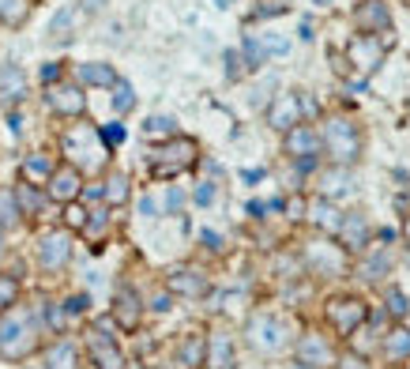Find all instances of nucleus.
Listing matches in <instances>:
<instances>
[{
    "mask_svg": "<svg viewBox=\"0 0 410 369\" xmlns=\"http://www.w3.org/2000/svg\"><path fill=\"white\" fill-rule=\"evenodd\" d=\"M196 159H200L196 140H189V136H170V140L151 155V173L155 178H177V173L192 170Z\"/></svg>",
    "mask_w": 410,
    "mask_h": 369,
    "instance_id": "nucleus-1",
    "label": "nucleus"
},
{
    "mask_svg": "<svg viewBox=\"0 0 410 369\" xmlns=\"http://www.w3.org/2000/svg\"><path fill=\"white\" fill-rule=\"evenodd\" d=\"M34 343H38V336H34V324L26 313H15L0 324V358L4 362H23L34 350Z\"/></svg>",
    "mask_w": 410,
    "mask_h": 369,
    "instance_id": "nucleus-2",
    "label": "nucleus"
},
{
    "mask_svg": "<svg viewBox=\"0 0 410 369\" xmlns=\"http://www.w3.org/2000/svg\"><path fill=\"white\" fill-rule=\"evenodd\" d=\"M328 320H331V328L339 331V336H350V331H358L361 324H365V317H369V309H365V301L361 298H354V294H347V298H331L328 301Z\"/></svg>",
    "mask_w": 410,
    "mask_h": 369,
    "instance_id": "nucleus-3",
    "label": "nucleus"
},
{
    "mask_svg": "<svg viewBox=\"0 0 410 369\" xmlns=\"http://www.w3.org/2000/svg\"><path fill=\"white\" fill-rule=\"evenodd\" d=\"M320 143H328V151H331V159L339 162V166H347L358 159V151H361V140H358V132H354V125L347 121H328V132H324V140Z\"/></svg>",
    "mask_w": 410,
    "mask_h": 369,
    "instance_id": "nucleus-4",
    "label": "nucleus"
},
{
    "mask_svg": "<svg viewBox=\"0 0 410 369\" xmlns=\"http://www.w3.org/2000/svg\"><path fill=\"white\" fill-rule=\"evenodd\" d=\"M45 102L61 117H83L87 113V95H83L76 83H53V87L45 91Z\"/></svg>",
    "mask_w": 410,
    "mask_h": 369,
    "instance_id": "nucleus-5",
    "label": "nucleus"
},
{
    "mask_svg": "<svg viewBox=\"0 0 410 369\" xmlns=\"http://www.w3.org/2000/svg\"><path fill=\"white\" fill-rule=\"evenodd\" d=\"M64 147H68V155L72 159H79L83 166H102V147H98V132L95 128H72L68 136H64Z\"/></svg>",
    "mask_w": 410,
    "mask_h": 369,
    "instance_id": "nucleus-6",
    "label": "nucleus"
},
{
    "mask_svg": "<svg viewBox=\"0 0 410 369\" xmlns=\"http://www.w3.org/2000/svg\"><path fill=\"white\" fill-rule=\"evenodd\" d=\"M87 347H90V358H95L98 369H125V354H120V347L113 343V336H106L102 328L87 331Z\"/></svg>",
    "mask_w": 410,
    "mask_h": 369,
    "instance_id": "nucleus-7",
    "label": "nucleus"
},
{
    "mask_svg": "<svg viewBox=\"0 0 410 369\" xmlns=\"http://www.w3.org/2000/svg\"><path fill=\"white\" fill-rule=\"evenodd\" d=\"M45 192H49V200H57V204H72V200H79V192H83L79 170H76V166H61V170H53Z\"/></svg>",
    "mask_w": 410,
    "mask_h": 369,
    "instance_id": "nucleus-8",
    "label": "nucleus"
},
{
    "mask_svg": "<svg viewBox=\"0 0 410 369\" xmlns=\"http://www.w3.org/2000/svg\"><path fill=\"white\" fill-rule=\"evenodd\" d=\"M68 256H72V237L64 234V230H53V234H45L38 242V260H42L45 272L64 267V264H68Z\"/></svg>",
    "mask_w": 410,
    "mask_h": 369,
    "instance_id": "nucleus-9",
    "label": "nucleus"
},
{
    "mask_svg": "<svg viewBox=\"0 0 410 369\" xmlns=\"http://www.w3.org/2000/svg\"><path fill=\"white\" fill-rule=\"evenodd\" d=\"M347 61L358 72H372L380 61H384V45H380L377 38H369V34H358V38L347 45Z\"/></svg>",
    "mask_w": 410,
    "mask_h": 369,
    "instance_id": "nucleus-10",
    "label": "nucleus"
},
{
    "mask_svg": "<svg viewBox=\"0 0 410 369\" xmlns=\"http://www.w3.org/2000/svg\"><path fill=\"white\" fill-rule=\"evenodd\" d=\"M267 125L278 128V132H290L294 125H301V98L297 95H278L271 106H267Z\"/></svg>",
    "mask_w": 410,
    "mask_h": 369,
    "instance_id": "nucleus-11",
    "label": "nucleus"
},
{
    "mask_svg": "<svg viewBox=\"0 0 410 369\" xmlns=\"http://www.w3.org/2000/svg\"><path fill=\"white\" fill-rule=\"evenodd\" d=\"M354 23L365 34H377V31H388L391 26V12H388L384 0H361V4L354 8Z\"/></svg>",
    "mask_w": 410,
    "mask_h": 369,
    "instance_id": "nucleus-12",
    "label": "nucleus"
},
{
    "mask_svg": "<svg viewBox=\"0 0 410 369\" xmlns=\"http://www.w3.org/2000/svg\"><path fill=\"white\" fill-rule=\"evenodd\" d=\"M166 290L181 294V298H203L207 294V275L192 272V267H177V272H170V279H166Z\"/></svg>",
    "mask_w": 410,
    "mask_h": 369,
    "instance_id": "nucleus-13",
    "label": "nucleus"
},
{
    "mask_svg": "<svg viewBox=\"0 0 410 369\" xmlns=\"http://www.w3.org/2000/svg\"><path fill=\"white\" fill-rule=\"evenodd\" d=\"M249 336H253V343L260 350H278L286 343V328H283V320H275V317H256L253 324H249Z\"/></svg>",
    "mask_w": 410,
    "mask_h": 369,
    "instance_id": "nucleus-14",
    "label": "nucleus"
},
{
    "mask_svg": "<svg viewBox=\"0 0 410 369\" xmlns=\"http://www.w3.org/2000/svg\"><path fill=\"white\" fill-rule=\"evenodd\" d=\"M316 151H320V136H316V128L309 125H294L290 132H286V155H294V159H316Z\"/></svg>",
    "mask_w": 410,
    "mask_h": 369,
    "instance_id": "nucleus-15",
    "label": "nucleus"
},
{
    "mask_svg": "<svg viewBox=\"0 0 410 369\" xmlns=\"http://www.w3.org/2000/svg\"><path fill=\"white\" fill-rule=\"evenodd\" d=\"M139 317H143V306H139V294L136 290H117V298H113V320L125 331H136L139 328Z\"/></svg>",
    "mask_w": 410,
    "mask_h": 369,
    "instance_id": "nucleus-16",
    "label": "nucleus"
},
{
    "mask_svg": "<svg viewBox=\"0 0 410 369\" xmlns=\"http://www.w3.org/2000/svg\"><path fill=\"white\" fill-rule=\"evenodd\" d=\"M297 362L309 366V369L331 366V362H335V350L328 347V339H320V336H305L301 343H297Z\"/></svg>",
    "mask_w": 410,
    "mask_h": 369,
    "instance_id": "nucleus-17",
    "label": "nucleus"
},
{
    "mask_svg": "<svg viewBox=\"0 0 410 369\" xmlns=\"http://www.w3.org/2000/svg\"><path fill=\"white\" fill-rule=\"evenodd\" d=\"M203 366H207V369H237V362H234V343H230V336L215 331V336L207 339V350H203Z\"/></svg>",
    "mask_w": 410,
    "mask_h": 369,
    "instance_id": "nucleus-18",
    "label": "nucleus"
},
{
    "mask_svg": "<svg viewBox=\"0 0 410 369\" xmlns=\"http://www.w3.org/2000/svg\"><path fill=\"white\" fill-rule=\"evenodd\" d=\"M339 237H342V245L347 249H365L369 242V223L361 215H347V219H339Z\"/></svg>",
    "mask_w": 410,
    "mask_h": 369,
    "instance_id": "nucleus-19",
    "label": "nucleus"
},
{
    "mask_svg": "<svg viewBox=\"0 0 410 369\" xmlns=\"http://www.w3.org/2000/svg\"><path fill=\"white\" fill-rule=\"evenodd\" d=\"M76 76H79L83 87H113V83H117V72L109 68V64H102V61H87V64H79Z\"/></svg>",
    "mask_w": 410,
    "mask_h": 369,
    "instance_id": "nucleus-20",
    "label": "nucleus"
},
{
    "mask_svg": "<svg viewBox=\"0 0 410 369\" xmlns=\"http://www.w3.org/2000/svg\"><path fill=\"white\" fill-rule=\"evenodd\" d=\"M23 95H26V79H23L19 64H4V68H0V98L19 102Z\"/></svg>",
    "mask_w": 410,
    "mask_h": 369,
    "instance_id": "nucleus-21",
    "label": "nucleus"
},
{
    "mask_svg": "<svg viewBox=\"0 0 410 369\" xmlns=\"http://www.w3.org/2000/svg\"><path fill=\"white\" fill-rule=\"evenodd\" d=\"M316 275H342V253H331L328 245H316L309 253Z\"/></svg>",
    "mask_w": 410,
    "mask_h": 369,
    "instance_id": "nucleus-22",
    "label": "nucleus"
},
{
    "mask_svg": "<svg viewBox=\"0 0 410 369\" xmlns=\"http://www.w3.org/2000/svg\"><path fill=\"white\" fill-rule=\"evenodd\" d=\"M26 19H31V0H0V23H4L8 31L23 26Z\"/></svg>",
    "mask_w": 410,
    "mask_h": 369,
    "instance_id": "nucleus-23",
    "label": "nucleus"
},
{
    "mask_svg": "<svg viewBox=\"0 0 410 369\" xmlns=\"http://www.w3.org/2000/svg\"><path fill=\"white\" fill-rule=\"evenodd\" d=\"M128 173H109L106 184H102V200H106L109 207H120V204H128Z\"/></svg>",
    "mask_w": 410,
    "mask_h": 369,
    "instance_id": "nucleus-24",
    "label": "nucleus"
},
{
    "mask_svg": "<svg viewBox=\"0 0 410 369\" xmlns=\"http://www.w3.org/2000/svg\"><path fill=\"white\" fill-rule=\"evenodd\" d=\"M49 173H53V166L45 155H26L23 159V181L26 184H45L49 181Z\"/></svg>",
    "mask_w": 410,
    "mask_h": 369,
    "instance_id": "nucleus-25",
    "label": "nucleus"
},
{
    "mask_svg": "<svg viewBox=\"0 0 410 369\" xmlns=\"http://www.w3.org/2000/svg\"><path fill=\"white\" fill-rule=\"evenodd\" d=\"M45 369H76V347L72 343H53L45 350Z\"/></svg>",
    "mask_w": 410,
    "mask_h": 369,
    "instance_id": "nucleus-26",
    "label": "nucleus"
},
{
    "mask_svg": "<svg viewBox=\"0 0 410 369\" xmlns=\"http://www.w3.org/2000/svg\"><path fill=\"white\" fill-rule=\"evenodd\" d=\"M72 31H76V8H61L49 23V38L53 42H68Z\"/></svg>",
    "mask_w": 410,
    "mask_h": 369,
    "instance_id": "nucleus-27",
    "label": "nucleus"
},
{
    "mask_svg": "<svg viewBox=\"0 0 410 369\" xmlns=\"http://www.w3.org/2000/svg\"><path fill=\"white\" fill-rule=\"evenodd\" d=\"M203 350H207V339H203V336H189L181 343V350H177V358H181V366L196 369V366H203Z\"/></svg>",
    "mask_w": 410,
    "mask_h": 369,
    "instance_id": "nucleus-28",
    "label": "nucleus"
},
{
    "mask_svg": "<svg viewBox=\"0 0 410 369\" xmlns=\"http://www.w3.org/2000/svg\"><path fill=\"white\" fill-rule=\"evenodd\" d=\"M384 354L391 358V362H403V358H410V331L407 328H395L384 339Z\"/></svg>",
    "mask_w": 410,
    "mask_h": 369,
    "instance_id": "nucleus-29",
    "label": "nucleus"
},
{
    "mask_svg": "<svg viewBox=\"0 0 410 369\" xmlns=\"http://www.w3.org/2000/svg\"><path fill=\"white\" fill-rule=\"evenodd\" d=\"M15 204H19V215H34V211H38L42 207V192L38 189H34V184H15Z\"/></svg>",
    "mask_w": 410,
    "mask_h": 369,
    "instance_id": "nucleus-30",
    "label": "nucleus"
},
{
    "mask_svg": "<svg viewBox=\"0 0 410 369\" xmlns=\"http://www.w3.org/2000/svg\"><path fill=\"white\" fill-rule=\"evenodd\" d=\"M173 132H177V121H173V117H162V113L147 117V125H143L147 140H170Z\"/></svg>",
    "mask_w": 410,
    "mask_h": 369,
    "instance_id": "nucleus-31",
    "label": "nucleus"
},
{
    "mask_svg": "<svg viewBox=\"0 0 410 369\" xmlns=\"http://www.w3.org/2000/svg\"><path fill=\"white\" fill-rule=\"evenodd\" d=\"M241 61H245V68H260V64H264L267 61V53H264V42H256L253 38V34H249V38H245V45H241Z\"/></svg>",
    "mask_w": 410,
    "mask_h": 369,
    "instance_id": "nucleus-32",
    "label": "nucleus"
},
{
    "mask_svg": "<svg viewBox=\"0 0 410 369\" xmlns=\"http://www.w3.org/2000/svg\"><path fill=\"white\" fill-rule=\"evenodd\" d=\"M19 298V279L15 275H0V313H8Z\"/></svg>",
    "mask_w": 410,
    "mask_h": 369,
    "instance_id": "nucleus-33",
    "label": "nucleus"
},
{
    "mask_svg": "<svg viewBox=\"0 0 410 369\" xmlns=\"http://www.w3.org/2000/svg\"><path fill=\"white\" fill-rule=\"evenodd\" d=\"M132 106H136V91L128 87V83H113V109L117 113H132Z\"/></svg>",
    "mask_w": 410,
    "mask_h": 369,
    "instance_id": "nucleus-34",
    "label": "nucleus"
},
{
    "mask_svg": "<svg viewBox=\"0 0 410 369\" xmlns=\"http://www.w3.org/2000/svg\"><path fill=\"white\" fill-rule=\"evenodd\" d=\"M19 223V204H15V192H0V226H15Z\"/></svg>",
    "mask_w": 410,
    "mask_h": 369,
    "instance_id": "nucleus-35",
    "label": "nucleus"
},
{
    "mask_svg": "<svg viewBox=\"0 0 410 369\" xmlns=\"http://www.w3.org/2000/svg\"><path fill=\"white\" fill-rule=\"evenodd\" d=\"M313 223H320L324 230H335L339 226V211H335L328 200H320V204H313Z\"/></svg>",
    "mask_w": 410,
    "mask_h": 369,
    "instance_id": "nucleus-36",
    "label": "nucleus"
},
{
    "mask_svg": "<svg viewBox=\"0 0 410 369\" xmlns=\"http://www.w3.org/2000/svg\"><path fill=\"white\" fill-rule=\"evenodd\" d=\"M106 226H109L106 211H90V215H87V226H83V234H87L90 242H102V237H106Z\"/></svg>",
    "mask_w": 410,
    "mask_h": 369,
    "instance_id": "nucleus-37",
    "label": "nucleus"
},
{
    "mask_svg": "<svg viewBox=\"0 0 410 369\" xmlns=\"http://www.w3.org/2000/svg\"><path fill=\"white\" fill-rule=\"evenodd\" d=\"M388 267H391V260H388L384 253H380V256H369V260L361 264V275H365V279H380V275H384Z\"/></svg>",
    "mask_w": 410,
    "mask_h": 369,
    "instance_id": "nucleus-38",
    "label": "nucleus"
},
{
    "mask_svg": "<svg viewBox=\"0 0 410 369\" xmlns=\"http://www.w3.org/2000/svg\"><path fill=\"white\" fill-rule=\"evenodd\" d=\"M87 215H90V211H83L76 200H72V204H64V223H68L72 230H83V226H87Z\"/></svg>",
    "mask_w": 410,
    "mask_h": 369,
    "instance_id": "nucleus-39",
    "label": "nucleus"
},
{
    "mask_svg": "<svg viewBox=\"0 0 410 369\" xmlns=\"http://www.w3.org/2000/svg\"><path fill=\"white\" fill-rule=\"evenodd\" d=\"M388 313L391 317H407L410 313V298L403 290H388Z\"/></svg>",
    "mask_w": 410,
    "mask_h": 369,
    "instance_id": "nucleus-40",
    "label": "nucleus"
},
{
    "mask_svg": "<svg viewBox=\"0 0 410 369\" xmlns=\"http://www.w3.org/2000/svg\"><path fill=\"white\" fill-rule=\"evenodd\" d=\"M98 140L106 143V147H117V143H125V125H106L98 132Z\"/></svg>",
    "mask_w": 410,
    "mask_h": 369,
    "instance_id": "nucleus-41",
    "label": "nucleus"
},
{
    "mask_svg": "<svg viewBox=\"0 0 410 369\" xmlns=\"http://www.w3.org/2000/svg\"><path fill=\"white\" fill-rule=\"evenodd\" d=\"M245 76V61L241 53H226V79H241Z\"/></svg>",
    "mask_w": 410,
    "mask_h": 369,
    "instance_id": "nucleus-42",
    "label": "nucleus"
},
{
    "mask_svg": "<svg viewBox=\"0 0 410 369\" xmlns=\"http://www.w3.org/2000/svg\"><path fill=\"white\" fill-rule=\"evenodd\" d=\"M278 12H286V0H264L256 8V19H267V15H278Z\"/></svg>",
    "mask_w": 410,
    "mask_h": 369,
    "instance_id": "nucleus-43",
    "label": "nucleus"
},
{
    "mask_svg": "<svg viewBox=\"0 0 410 369\" xmlns=\"http://www.w3.org/2000/svg\"><path fill=\"white\" fill-rule=\"evenodd\" d=\"M286 49H290V45H286V38H278V34H267L264 38V53H278V57H283Z\"/></svg>",
    "mask_w": 410,
    "mask_h": 369,
    "instance_id": "nucleus-44",
    "label": "nucleus"
},
{
    "mask_svg": "<svg viewBox=\"0 0 410 369\" xmlns=\"http://www.w3.org/2000/svg\"><path fill=\"white\" fill-rule=\"evenodd\" d=\"M45 320H49L53 331H61V328H64V313H61V306H45Z\"/></svg>",
    "mask_w": 410,
    "mask_h": 369,
    "instance_id": "nucleus-45",
    "label": "nucleus"
},
{
    "mask_svg": "<svg viewBox=\"0 0 410 369\" xmlns=\"http://www.w3.org/2000/svg\"><path fill=\"white\" fill-rule=\"evenodd\" d=\"M342 189L350 192V178H342V173H331V178H328V192L335 196V192H342Z\"/></svg>",
    "mask_w": 410,
    "mask_h": 369,
    "instance_id": "nucleus-46",
    "label": "nucleus"
},
{
    "mask_svg": "<svg viewBox=\"0 0 410 369\" xmlns=\"http://www.w3.org/2000/svg\"><path fill=\"white\" fill-rule=\"evenodd\" d=\"M57 79H61V64H45V68H42V83H49V87H53Z\"/></svg>",
    "mask_w": 410,
    "mask_h": 369,
    "instance_id": "nucleus-47",
    "label": "nucleus"
},
{
    "mask_svg": "<svg viewBox=\"0 0 410 369\" xmlns=\"http://www.w3.org/2000/svg\"><path fill=\"white\" fill-rule=\"evenodd\" d=\"M87 294H76V298H68V313H87Z\"/></svg>",
    "mask_w": 410,
    "mask_h": 369,
    "instance_id": "nucleus-48",
    "label": "nucleus"
},
{
    "mask_svg": "<svg viewBox=\"0 0 410 369\" xmlns=\"http://www.w3.org/2000/svg\"><path fill=\"white\" fill-rule=\"evenodd\" d=\"M211 200H215V189H211V184H200V189H196V204H211Z\"/></svg>",
    "mask_w": 410,
    "mask_h": 369,
    "instance_id": "nucleus-49",
    "label": "nucleus"
},
{
    "mask_svg": "<svg viewBox=\"0 0 410 369\" xmlns=\"http://www.w3.org/2000/svg\"><path fill=\"white\" fill-rule=\"evenodd\" d=\"M181 204H184V192H181V189H170V196H166V207H170V211H177Z\"/></svg>",
    "mask_w": 410,
    "mask_h": 369,
    "instance_id": "nucleus-50",
    "label": "nucleus"
},
{
    "mask_svg": "<svg viewBox=\"0 0 410 369\" xmlns=\"http://www.w3.org/2000/svg\"><path fill=\"white\" fill-rule=\"evenodd\" d=\"M139 211H143L147 219H155V215H158V207H155V200H151V196H143V200H139Z\"/></svg>",
    "mask_w": 410,
    "mask_h": 369,
    "instance_id": "nucleus-51",
    "label": "nucleus"
},
{
    "mask_svg": "<svg viewBox=\"0 0 410 369\" xmlns=\"http://www.w3.org/2000/svg\"><path fill=\"white\" fill-rule=\"evenodd\" d=\"M106 4H109V0H79V8H83V12H102Z\"/></svg>",
    "mask_w": 410,
    "mask_h": 369,
    "instance_id": "nucleus-52",
    "label": "nucleus"
},
{
    "mask_svg": "<svg viewBox=\"0 0 410 369\" xmlns=\"http://www.w3.org/2000/svg\"><path fill=\"white\" fill-rule=\"evenodd\" d=\"M151 309H158V313H166V309H170V294H158V298H155V306Z\"/></svg>",
    "mask_w": 410,
    "mask_h": 369,
    "instance_id": "nucleus-53",
    "label": "nucleus"
},
{
    "mask_svg": "<svg viewBox=\"0 0 410 369\" xmlns=\"http://www.w3.org/2000/svg\"><path fill=\"white\" fill-rule=\"evenodd\" d=\"M339 369H365V366H361V358H354V354H350V358H342V366H339Z\"/></svg>",
    "mask_w": 410,
    "mask_h": 369,
    "instance_id": "nucleus-54",
    "label": "nucleus"
},
{
    "mask_svg": "<svg viewBox=\"0 0 410 369\" xmlns=\"http://www.w3.org/2000/svg\"><path fill=\"white\" fill-rule=\"evenodd\" d=\"M403 237H407V245H410V215H407V226H403Z\"/></svg>",
    "mask_w": 410,
    "mask_h": 369,
    "instance_id": "nucleus-55",
    "label": "nucleus"
},
{
    "mask_svg": "<svg viewBox=\"0 0 410 369\" xmlns=\"http://www.w3.org/2000/svg\"><path fill=\"white\" fill-rule=\"evenodd\" d=\"M313 4H320V8H324V4H335V0H313Z\"/></svg>",
    "mask_w": 410,
    "mask_h": 369,
    "instance_id": "nucleus-56",
    "label": "nucleus"
},
{
    "mask_svg": "<svg viewBox=\"0 0 410 369\" xmlns=\"http://www.w3.org/2000/svg\"><path fill=\"white\" fill-rule=\"evenodd\" d=\"M290 369H309V366H301V362H297V366H290Z\"/></svg>",
    "mask_w": 410,
    "mask_h": 369,
    "instance_id": "nucleus-57",
    "label": "nucleus"
}]
</instances>
